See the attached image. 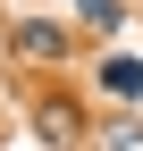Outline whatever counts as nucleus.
<instances>
[{"mask_svg":"<svg viewBox=\"0 0 143 151\" xmlns=\"http://www.w3.org/2000/svg\"><path fill=\"white\" fill-rule=\"evenodd\" d=\"M9 50H17V59H34V67H59L67 50H76V25H59V17H17Z\"/></svg>","mask_w":143,"mask_h":151,"instance_id":"nucleus-1","label":"nucleus"},{"mask_svg":"<svg viewBox=\"0 0 143 151\" xmlns=\"http://www.w3.org/2000/svg\"><path fill=\"white\" fill-rule=\"evenodd\" d=\"M34 134H42L51 151H67V143H84V109L67 101V92H42V101H34Z\"/></svg>","mask_w":143,"mask_h":151,"instance_id":"nucleus-2","label":"nucleus"},{"mask_svg":"<svg viewBox=\"0 0 143 151\" xmlns=\"http://www.w3.org/2000/svg\"><path fill=\"white\" fill-rule=\"evenodd\" d=\"M101 92H110L118 109L143 101V59H135V50H110V59H101Z\"/></svg>","mask_w":143,"mask_h":151,"instance_id":"nucleus-3","label":"nucleus"},{"mask_svg":"<svg viewBox=\"0 0 143 151\" xmlns=\"http://www.w3.org/2000/svg\"><path fill=\"white\" fill-rule=\"evenodd\" d=\"M67 17H84L93 34H118V25H126V9H118V0H67Z\"/></svg>","mask_w":143,"mask_h":151,"instance_id":"nucleus-4","label":"nucleus"},{"mask_svg":"<svg viewBox=\"0 0 143 151\" xmlns=\"http://www.w3.org/2000/svg\"><path fill=\"white\" fill-rule=\"evenodd\" d=\"M101 151H143V118H135V109L101 126Z\"/></svg>","mask_w":143,"mask_h":151,"instance_id":"nucleus-5","label":"nucleus"}]
</instances>
